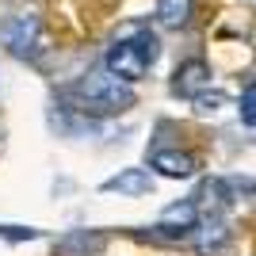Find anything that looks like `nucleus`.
<instances>
[{
	"label": "nucleus",
	"mask_w": 256,
	"mask_h": 256,
	"mask_svg": "<svg viewBox=\"0 0 256 256\" xmlns=\"http://www.w3.org/2000/svg\"><path fill=\"white\" fill-rule=\"evenodd\" d=\"M252 4H256V0H252Z\"/></svg>",
	"instance_id": "ddd939ff"
},
{
	"label": "nucleus",
	"mask_w": 256,
	"mask_h": 256,
	"mask_svg": "<svg viewBox=\"0 0 256 256\" xmlns=\"http://www.w3.org/2000/svg\"><path fill=\"white\" fill-rule=\"evenodd\" d=\"M157 54H160L157 38L142 27L134 42L115 38V46L107 50V73L118 76V80H126V84H134V80H142V76L150 73V65L157 62Z\"/></svg>",
	"instance_id": "f03ea898"
},
{
	"label": "nucleus",
	"mask_w": 256,
	"mask_h": 256,
	"mask_svg": "<svg viewBox=\"0 0 256 256\" xmlns=\"http://www.w3.org/2000/svg\"><path fill=\"white\" fill-rule=\"evenodd\" d=\"M69 100L76 104V111H88V115H115L134 107V88L111 73H88L84 80L73 84Z\"/></svg>",
	"instance_id": "f257e3e1"
},
{
	"label": "nucleus",
	"mask_w": 256,
	"mask_h": 256,
	"mask_svg": "<svg viewBox=\"0 0 256 256\" xmlns=\"http://www.w3.org/2000/svg\"><path fill=\"white\" fill-rule=\"evenodd\" d=\"M203 230H206V234L199 237V252H203V256H214L226 241H230V230H226L222 222H210V226H203Z\"/></svg>",
	"instance_id": "1a4fd4ad"
},
{
	"label": "nucleus",
	"mask_w": 256,
	"mask_h": 256,
	"mask_svg": "<svg viewBox=\"0 0 256 256\" xmlns=\"http://www.w3.org/2000/svg\"><path fill=\"white\" fill-rule=\"evenodd\" d=\"M150 164L160 176H168V180H188V176H195V168H199V160H195L192 153H180V150H157Z\"/></svg>",
	"instance_id": "423d86ee"
},
{
	"label": "nucleus",
	"mask_w": 256,
	"mask_h": 256,
	"mask_svg": "<svg viewBox=\"0 0 256 256\" xmlns=\"http://www.w3.org/2000/svg\"><path fill=\"white\" fill-rule=\"evenodd\" d=\"M192 20V0H157V23L180 31L184 23Z\"/></svg>",
	"instance_id": "6e6552de"
},
{
	"label": "nucleus",
	"mask_w": 256,
	"mask_h": 256,
	"mask_svg": "<svg viewBox=\"0 0 256 256\" xmlns=\"http://www.w3.org/2000/svg\"><path fill=\"white\" fill-rule=\"evenodd\" d=\"M160 237H168V241H180V237H192L199 230V206L192 199H180V203H172L160 210L157 226H153Z\"/></svg>",
	"instance_id": "20e7f679"
},
{
	"label": "nucleus",
	"mask_w": 256,
	"mask_h": 256,
	"mask_svg": "<svg viewBox=\"0 0 256 256\" xmlns=\"http://www.w3.org/2000/svg\"><path fill=\"white\" fill-rule=\"evenodd\" d=\"M230 100L222 96V92H203V96H195V107L203 111V115H210V111H218V107H226Z\"/></svg>",
	"instance_id": "9b49d317"
},
{
	"label": "nucleus",
	"mask_w": 256,
	"mask_h": 256,
	"mask_svg": "<svg viewBox=\"0 0 256 256\" xmlns=\"http://www.w3.org/2000/svg\"><path fill=\"white\" fill-rule=\"evenodd\" d=\"M0 237H12V241H34L38 230H23V226H0Z\"/></svg>",
	"instance_id": "f8f14e48"
},
{
	"label": "nucleus",
	"mask_w": 256,
	"mask_h": 256,
	"mask_svg": "<svg viewBox=\"0 0 256 256\" xmlns=\"http://www.w3.org/2000/svg\"><path fill=\"white\" fill-rule=\"evenodd\" d=\"M104 192H118V195H146L153 192V176L146 168H122L118 176L104 184Z\"/></svg>",
	"instance_id": "0eeeda50"
},
{
	"label": "nucleus",
	"mask_w": 256,
	"mask_h": 256,
	"mask_svg": "<svg viewBox=\"0 0 256 256\" xmlns=\"http://www.w3.org/2000/svg\"><path fill=\"white\" fill-rule=\"evenodd\" d=\"M206 88H210V65L206 62H184L180 69H176V76H172V92L176 96H203Z\"/></svg>",
	"instance_id": "39448f33"
},
{
	"label": "nucleus",
	"mask_w": 256,
	"mask_h": 256,
	"mask_svg": "<svg viewBox=\"0 0 256 256\" xmlns=\"http://www.w3.org/2000/svg\"><path fill=\"white\" fill-rule=\"evenodd\" d=\"M0 38H4L12 58H34L42 50V27H38L34 16H12V20H4Z\"/></svg>",
	"instance_id": "7ed1b4c3"
},
{
	"label": "nucleus",
	"mask_w": 256,
	"mask_h": 256,
	"mask_svg": "<svg viewBox=\"0 0 256 256\" xmlns=\"http://www.w3.org/2000/svg\"><path fill=\"white\" fill-rule=\"evenodd\" d=\"M241 122H245V126H256V84H248L245 96H241Z\"/></svg>",
	"instance_id": "9d476101"
}]
</instances>
